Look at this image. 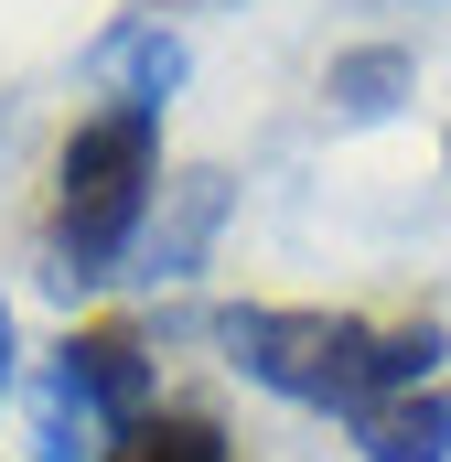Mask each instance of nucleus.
<instances>
[{
  "instance_id": "1",
  "label": "nucleus",
  "mask_w": 451,
  "mask_h": 462,
  "mask_svg": "<svg viewBox=\"0 0 451 462\" xmlns=\"http://www.w3.org/2000/svg\"><path fill=\"white\" fill-rule=\"evenodd\" d=\"M216 345L236 376H258L290 409H334L365 420L376 398H409L441 376V312H312V301H226Z\"/></svg>"
},
{
  "instance_id": "2",
  "label": "nucleus",
  "mask_w": 451,
  "mask_h": 462,
  "mask_svg": "<svg viewBox=\"0 0 451 462\" xmlns=\"http://www.w3.org/2000/svg\"><path fill=\"white\" fill-rule=\"evenodd\" d=\"M161 194V118L151 108H87L54 151V216H43V280L54 291H108L118 258L151 226Z\"/></svg>"
},
{
  "instance_id": "3",
  "label": "nucleus",
  "mask_w": 451,
  "mask_h": 462,
  "mask_svg": "<svg viewBox=\"0 0 451 462\" xmlns=\"http://www.w3.org/2000/svg\"><path fill=\"white\" fill-rule=\"evenodd\" d=\"M151 334L140 323H76L54 365L32 376V462H97L129 430L151 420Z\"/></svg>"
},
{
  "instance_id": "4",
  "label": "nucleus",
  "mask_w": 451,
  "mask_h": 462,
  "mask_svg": "<svg viewBox=\"0 0 451 462\" xmlns=\"http://www.w3.org/2000/svg\"><path fill=\"white\" fill-rule=\"evenodd\" d=\"M87 87H108V108H151L183 87V32L161 22V11H118L108 32L87 43Z\"/></svg>"
},
{
  "instance_id": "5",
  "label": "nucleus",
  "mask_w": 451,
  "mask_h": 462,
  "mask_svg": "<svg viewBox=\"0 0 451 462\" xmlns=\"http://www.w3.org/2000/svg\"><path fill=\"white\" fill-rule=\"evenodd\" d=\"M365 462H451V387H409V398H376L365 420H344Z\"/></svg>"
},
{
  "instance_id": "6",
  "label": "nucleus",
  "mask_w": 451,
  "mask_h": 462,
  "mask_svg": "<svg viewBox=\"0 0 451 462\" xmlns=\"http://www.w3.org/2000/svg\"><path fill=\"white\" fill-rule=\"evenodd\" d=\"M419 87V65H409V43H354L323 65V108L344 129H376V118H398V97Z\"/></svg>"
},
{
  "instance_id": "7",
  "label": "nucleus",
  "mask_w": 451,
  "mask_h": 462,
  "mask_svg": "<svg viewBox=\"0 0 451 462\" xmlns=\"http://www.w3.org/2000/svg\"><path fill=\"white\" fill-rule=\"evenodd\" d=\"M172 194V216H161V236H151V280H194L205 269V236L226 226V172H183V183H161Z\"/></svg>"
},
{
  "instance_id": "8",
  "label": "nucleus",
  "mask_w": 451,
  "mask_h": 462,
  "mask_svg": "<svg viewBox=\"0 0 451 462\" xmlns=\"http://www.w3.org/2000/svg\"><path fill=\"white\" fill-rule=\"evenodd\" d=\"M97 462H236L216 409H151V420H129Z\"/></svg>"
},
{
  "instance_id": "9",
  "label": "nucleus",
  "mask_w": 451,
  "mask_h": 462,
  "mask_svg": "<svg viewBox=\"0 0 451 462\" xmlns=\"http://www.w3.org/2000/svg\"><path fill=\"white\" fill-rule=\"evenodd\" d=\"M0 398H11V301H0Z\"/></svg>"
},
{
  "instance_id": "10",
  "label": "nucleus",
  "mask_w": 451,
  "mask_h": 462,
  "mask_svg": "<svg viewBox=\"0 0 451 462\" xmlns=\"http://www.w3.org/2000/svg\"><path fill=\"white\" fill-rule=\"evenodd\" d=\"M441 162H451V140H441Z\"/></svg>"
}]
</instances>
